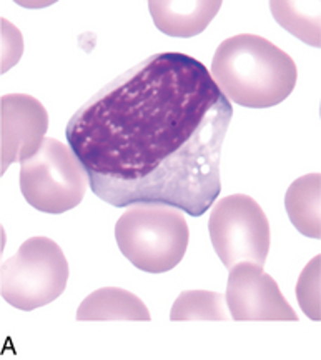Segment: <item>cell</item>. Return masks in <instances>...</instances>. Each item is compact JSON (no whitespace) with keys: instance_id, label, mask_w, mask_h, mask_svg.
<instances>
[{"instance_id":"obj_10","label":"cell","mask_w":321,"mask_h":360,"mask_svg":"<svg viewBox=\"0 0 321 360\" xmlns=\"http://www.w3.org/2000/svg\"><path fill=\"white\" fill-rule=\"evenodd\" d=\"M152 319L147 305L132 292L119 287H103L85 297L77 309V321H132L148 322Z\"/></svg>"},{"instance_id":"obj_7","label":"cell","mask_w":321,"mask_h":360,"mask_svg":"<svg viewBox=\"0 0 321 360\" xmlns=\"http://www.w3.org/2000/svg\"><path fill=\"white\" fill-rule=\"evenodd\" d=\"M233 321H298L275 278L251 262H240L230 269L227 295Z\"/></svg>"},{"instance_id":"obj_1","label":"cell","mask_w":321,"mask_h":360,"mask_svg":"<svg viewBox=\"0 0 321 360\" xmlns=\"http://www.w3.org/2000/svg\"><path fill=\"white\" fill-rule=\"evenodd\" d=\"M232 117V102L200 60L158 52L85 102L65 137L98 199L120 209L164 204L200 217L221 192Z\"/></svg>"},{"instance_id":"obj_8","label":"cell","mask_w":321,"mask_h":360,"mask_svg":"<svg viewBox=\"0 0 321 360\" xmlns=\"http://www.w3.org/2000/svg\"><path fill=\"white\" fill-rule=\"evenodd\" d=\"M48 129L47 109L27 94L0 98V172L39 152Z\"/></svg>"},{"instance_id":"obj_13","label":"cell","mask_w":321,"mask_h":360,"mask_svg":"<svg viewBox=\"0 0 321 360\" xmlns=\"http://www.w3.org/2000/svg\"><path fill=\"white\" fill-rule=\"evenodd\" d=\"M170 321H228L225 297L210 290H185L171 305Z\"/></svg>"},{"instance_id":"obj_9","label":"cell","mask_w":321,"mask_h":360,"mask_svg":"<svg viewBox=\"0 0 321 360\" xmlns=\"http://www.w3.org/2000/svg\"><path fill=\"white\" fill-rule=\"evenodd\" d=\"M221 7L220 0H152V19L162 34L195 37L207 29Z\"/></svg>"},{"instance_id":"obj_12","label":"cell","mask_w":321,"mask_h":360,"mask_svg":"<svg viewBox=\"0 0 321 360\" xmlns=\"http://www.w3.org/2000/svg\"><path fill=\"white\" fill-rule=\"evenodd\" d=\"M320 6L315 2H270L271 13L282 27L303 42L320 47Z\"/></svg>"},{"instance_id":"obj_11","label":"cell","mask_w":321,"mask_h":360,"mask_svg":"<svg viewBox=\"0 0 321 360\" xmlns=\"http://www.w3.org/2000/svg\"><path fill=\"white\" fill-rule=\"evenodd\" d=\"M284 207L295 229L305 237L321 238V175L308 174L288 187Z\"/></svg>"},{"instance_id":"obj_6","label":"cell","mask_w":321,"mask_h":360,"mask_svg":"<svg viewBox=\"0 0 321 360\" xmlns=\"http://www.w3.org/2000/svg\"><path fill=\"white\" fill-rule=\"evenodd\" d=\"M208 232L216 255L227 269L240 262L265 267L271 244L270 222L250 195L233 193L211 205Z\"/></svg>"},{"instance_id":"obj_3","label":"cell","mask_w":321,"mask_h":360,"mask_svg":"<svg viewBox=\"0 0 321 360\" xmlns=\"http://www.w3.org/2000/svg\"><path fill=\"white\" fill-rule=\"evenodd\" d=\"M115 238L130 264L164 274L182 262L190 231L182 210L164 204L130 205L115 225Z\"/></svg>"},{"instance_id":"obj_5","label":"cell","mask_w":321,"mask_h":360,"mask_svg":"<svg viewBox=\"0 0 321 360\" xmlns=\"http://www.w3.org/2000/svg\"><path fill=\"white\" fill-rule=\"evenodd\" d=\"M89 179L70 146L45 137L30 159L20 162V191L30 207L63 214L84 200Z\"/></svg>"},{"instance_id":"obj_2","label":"cell","mask_w":321,"mask_h":360,"mask_svg":"<svg viewBox=\"0 0 321 360\" xmlns=\"http://www.w3.org/2000/svg\"><path fill=\"white\" fill-rule=\"evenodd\" d=\"M210 74L230 102L250 109H268L287 101L298 80L295 60L255 34L223 40Z\"/></svg>"},{"instance_id":"obj_4","label":"cell","mask_w":321,"mask_h":360,"mask_svg":"<svg viewBox=\"0 0 321 360\" xmlns=\"http://www.w3.org/2000/svg\"><path fill=\"white\" fill-rule=\"evenodd\" d=\"M0 292L12 307L35 310L52 304L65 290L70 269L57 242L48 237L25 240L0 269Z\"/></svg>"},{"instance_id":"obj_14","label":"cell","mask_w":321,"mask_h":360,"mask_svg":"<svg viewBox=\"0 0 321 360\" xmlns=\"http://www.w3.org/2000/svg\"><path fill=\"white\" fill-rule=\"evenodd\" d=\"M320 260L321 255L311 260V262L303 269L300 278L296 283L298 304L303 312H305L311 321L318 322L321 319L320 309Z\"/></svg>"}]
</instances>
